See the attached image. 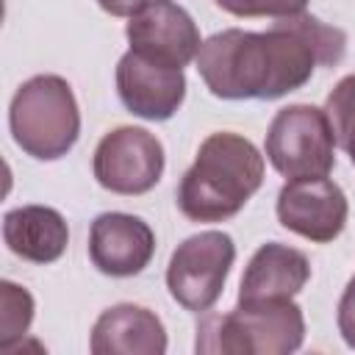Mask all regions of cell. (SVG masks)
<instances>
[{"label":"cell","instance_id":"obj_11","mask_svg":"<svg viewBox=\"0 0 355 355\" xmlns=\"http://www.w3.org/2000/svg\"><path fill=\"white\" fill-rule=\"evenodd\" d=\"M155 255L153 227L133 214L105 211L89 227V258L108 277H133Z\"/></svg>","mask_w":355,"mask_h":355},{"label":"cell","instance_id":"obj_19","mask_svg":"<svg viewBox=\"0 0 355 355\" xmlns=\"http://www.w3.org/2000/svg\"><path fill=\"white\" fill-rule=\"evenodd\" d=\"M147 3H153V0H97V6L105 11V14H111V17H133V14H139Z\"/></svg>","mask_w":355,"mask_h":355},{"label":"cell","instance_id":"obj_12","mask_svg":"<svg viewBox=\"0 0 355 355\" xmlns=\"http://www.w3.org/2000/svg\"><path fill=\"white\" fill-rule=\"evenodd\" d=\"M311 277V263L297 247L266 241L261 244L239 283V302L294 300Z\"/></svg>","mask_w":355,"mask_h":355},{"label":"cell","instance_id":"obj_9","mask_svg":"<svg viewBox=\"0 0 355 355\" xmlns=\"http://www.w3.org/2000/svg\"><path fill=\"white\" fill-rule=\"evenodd\" d=\"M125 36L133 53L183 69L189 61H197L202 47L200 31L191 14L175 0H153L125 25Z\"/></svg>","mask_w":355,"mask_h":355},{"label":"cell","instance_id":"obj_5","mask_svg":"<svg viewBox=\"0 0 355 355\" xmlns=\"http://www.w3.org/2000/svg\"><path fill=\"white\" fill-rule=\"evenodd\" d=\"M266 158L288 180L327 178L336 166V139L324 108L294 103L280 108L266 130Z\"/></svg>","mask_w":355,"mask_h":355},{"label":"cell","instance_id":"obj_1","mask_svg":"<svg viewBox=\"0 0 355 355\" xmlns=\"http://www.w3.org/2000/svg\"><path fill=\"white\" fill-rule=\"evenodd\" d=\"M344 53L347 33L302 11L275 19L269 31L227 28L208 36L197 72L219 100H277L302 89L316 67H336Z\"/></svg>","mask_w":355,"mask_h":355},{"label":"cell","instance_id":"obj_18","mask_svg":"<svg viewBox=\"0 0 355 355\" xmlns=\"http://www.w3.org/2000/svg\"><path fill=\"white\" fill-rule=\"evenodd\" d=\"M336 319H338V333H341L344 344L355 349V275L349 277V283L338 300V316Z\"/></svg>","mask_w":355,"mask_h":355},{"label":"cell","instance_id":"obj_4","mask_svg":"<svg viewBox=\"0 0 355 355\" xmlns=\"http://www.w3.org/2000/svg\"><path fill=\"white\" fill-rule=\"evenodd\" d=\"M8 128L14 144L36 161L64 158L80 136V111L61 75H33L11 97Z\"/></svg>","mask_w":355,"mask_h":355},{"label":"cell","instance_id":"obj_16","mask_svg":"<svg viewBox=\"0 0 355 355\" xmlns=\"http://www.w3.org/2000/svg\"><path fill=\"white\" fill-rule=\"evenodd\" d=\"M324 114L333 128L336 144L349 155L355 166V72L344 75L324 100Z\"/></svg>","mask_w":355,"mask_h":355},{"label":"cell","instance_id":"obj_3","mask_svg":"<svg viewBox=\"0 0 355 355\" xmlns=\"http://www.w3.org/2000/svg\"><path fill=\"white\" fill-rule=\"evenodd\" d=\"M305 341V316L294 300L239 302L197 322V355H288Z\"/></svg>","mask_w":355,"mask_h":355},{"label":"cell","instance_id":"obj_15","mask_svg":"<svg viewBox=\"0 0 355 355\" xmlns=\"http://www.w3.org/2000/svg\"><path fill=\"white\" fill-rule=\"evenodd\" d=\"M33 297L28 288L3 280L0 283V349L11 352L28 333L33 322Z\"/></svg>","mask_w":355,"mask_h":355},{"label":"cell","instance_id":"obj_7","mask_svg":"<svg viewBox=\"0 0 355 355\" xmlns=\"http://www.w3.org/2000/svg\"><path fill=\"white\" fill-rule=\"evenodd\" d=\"M92 172L94 180L111 194H147L164 175V144L144 128H114L100 139L92 158Z\"/></svg>","mask_w":355,"mask_h":355},{"label":"cell","instance_id":"obj_2","mask_svg":"<svg viewBox=\"0 0 355 355\" xmlns=\"http://www.w3.org/2000/svg\"><path fill=\"white\" fill-rule=\"evenodd\" d=\"M263 183V155L233 133L216 130L202 139L194 164L178 183V208L191 222H225L236 216Z\"/></svg>","mask_w":355,"mask_h":355},{"label":"cell","instance_id":"obj_8","mask_svg":"<svg viewBox=\"0 0 355 355\" xmlns=\"http://www.w3.org/2000/svg\"><path fill=\"white\" fill-rule=\"evenodd\" d=\"M275 211H277V222L286 230L313 244H327L338 239L349 216L347 194L330 178L286 180V186L277 191Z\"/></svg>","mask_w":355,"mask_h":355},{"label":"cell","instance_id":"obj_13","mask_svg":"<svg viewBox=\"0 0 355 355\" xmlns=\"http://www.w3.org/2000/svg\"><path fill=\"white\" fill-rule=\"evenodd\" d=\"M89 349L94 355H164L166 330L150 308L119 302L97 316Z\"/></svg>","mask_w":355,"mask_h":355},{"label":"cell","instance_id":"obj_10","mask_svg":"<svg viewBox=\"0 0 355 355\" xmlns=\"http://www.w3.org/2000/svg\"><path fill=\"white\" fill-rule=\"evenodd\" d=\"M116 94L133 116L166 122L186 100V75L178 67H166L128 50L116 64Z\"/></svg>","mask_w":355,"mask_h":355},{"label":"cell","instance_id":"obj_17","mask_svg":"<svg viewBox=\"0 0 355 355\" xmlns=\"http://www.w3.org/2000/svg\"><path fill=\"white\" fill-rule=\"evenodd\" d=\"M222 11L241 17V19H252V17H269V19H283V17H294L302 14L308 0H214Z\"/></svg>","mask_w":355,"mask_h":355},{"label":"cell","instance_id":"obj_14","mask_svg":"<svg viewBox=\"0 0 355 355\" xmlns=\"http://www.w3.org/2000/svg\"><path fill=\"white\" fill-rule=\"evenodd\" d=\"M6 247L31 263H55L69 244L67 219L50 205H19L3 216Z\"/></svg>","mask_w":355,"mask_h":355},{"label":"cell","instance_id":"obj_6","mask_svg":"<svg viewBox=\"0 0 355 355\" xmlns=\"http://www.w3.org/2000/svg\"><path fill=\"white\" fill-rule=\"evenodd\" d=\"M233 261L236 244L225 230H202L189 236L183 244H178L166 266L169 297L191 313H205L222 297Z\"/></svg>","mask_w":355,"mask_h":355}]
</instances>
